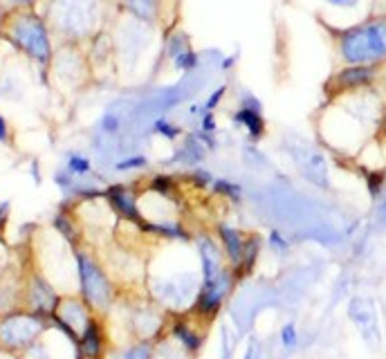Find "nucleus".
Segmentation results:
<instances>
[{"instance_id":"bb28decb","label":"nucleus","mask_w":386,"mask_h":359,"mask_svg":"<svg viewBox=\"0 0 386 359\" xmlns=\"http://www.w3.org/2000/svg\"><path fill=\"white\" fill-rule=\"evenodd\" d=\"M330 5H335V7H344V9H351V7H355L359 0H328Z\"/></svg>"},{"instance_id":"ddd939ff","label":"nucleus","mask_w":386,"mask_h":359,"mask_svg":"<svg viewBox=\"0 0 386 359\" xmlns=\"http://www.w3.org/2000/svg\"><path fill=\"white\" fill-rule=\"evenodd\" d=\"M173 335H176L184 343V348H189V351L200 348V337H198L195 332H191L184 324H176V326H173Z\"/></svg>"},{"instance_id":"2eb2a0df","label":"nucleus","mask_w":386,"mask_h":359,"mask_svg":"<svg viewBox=\"0 0 386 359\" xmlns=\"http://www.w3.org/2000/svg\"><path fill=\"white\" fill-rule=\"evenodd\" d=\"M153 128H155V132H159V135L166 137V139H176L180 135V128L176 124H171L169 119H157Z\"/></svg>"},{"instance_id":"412c9836","label":"nucleus","mask_w":386,"mask_h":359,"mask_svg":"<svg viewBox=\"0 0 386 359\" xmlns=\"http://www.w3.org/2000/svg\"><path fill=\"white\" fill-rule=\"evenodd\" d=\"M225 92H227V88L222 86V88H218V90L214 92V95H209V99H207V103H205V110H209V113L214 110L216 106L220 103V99L225 97Z\"/></svg>"},{"instance_id":"7ed1b4c3","label":"nucleus","mask_w":386,"mask_h":359,"mask_svg":"<svg viewBox=\"0 0 386 359\" xmlns=\"http://www.w3.org/2000/svg\"><path fill=\"white\" fill-rule=\"evenodd\" d=\"M79 274H81L84 295L92 305H106L110 301V285L90 258L79 256Z\"/></svg>"},{"instance_id":"c756f323","label":"nucleus","mask_w":386,"mask_h":359,"mask_svg":"<svg viewBox=\"0 0 386 359\" xmlns=\"http://www.w3.org/2000/svg\"><path fill=\"white\" fill-rule=\"evenodd\" d=\"M5 211H7V205H0V220L5 218Z\"/></svg>"},{"instance_id":"9d476101","label":"nucleus","mask_w":386,"mask_h":359,"mask_svg":"<svg viewBox=\"0 0 386 359\" xmlns=\"http://www.w3.org/2000/svg\"><path fill=\"white\" fill-rule=\"evenodd\" d=\"M200 256H203V270H205V281L218 276L220 270V256L216 251V245L209 241V238H203L200 241Z\"/></svg>"},{"instance_id":"cd10ccee","label":"nucleus","mask_w":386,"mask_h":359,"mask_svg":"<svg viewBox=\"0 0 386 359\" xmlns=\"http://www.w3.org/2000/svg\"><path fill=\"white\" fill-rule=\"evenodd\" d=\"M7 137V126H5V119L0 117V139H5Z\"/></svg>"},{"instance_id":"5701e85b","label":"nucleus","mask_w":386,"mask_h":359,"mask_svg":"<svg viewBox=\"0 0 386 359\" xmlns=\"http://www.w3.org/2000/svg\"><path fill=\"white\" fill-rule=\"evenodd\" d=\"M122 359H149V348H146V346H137V348L128 351Z\"/></svg>"},{"instance_id":"f03ea898","label":"nucleus","mask_w":386,"mask_h":359,"mask_svg":"<svg viewBox=\"0 0 386 359\" xmlns=\"http://www.w3.org/2000/svg\"><path fill=\"white\" fill-rule=\"evenodd\" d=\"M14 36L16 43L32 55L38 61H47L50 59V41H47V32L43 28V23L34 18V16H23L14 25Z\"/></svg>"},{"instance_id":"393cba45","label":"nucleus","mask_w":386,"mask_h":359,"mask_svg":"<svg viewBox=\"0 0 386 359\" xmlns=\"http://www.w3.org/2000/svg\"><path fill=\"white\" fill-rule=\"evenodd\" d=\"M130 3L135 5L137 14H149V9L153 7V3H155V0H130Z\"/></svg>"},{"instance_id":"423d86ee","label":"nucleus","mask_w":386,"mask_h":359,"mask_svg":"<svg viewBox=\"0 0 386 359\" xmlns=\"http://www.w3.org/2000/svg\"><path fill=\"white\" fill-rule=\"evenodd\" d=\"M373 79H375L373 65H348V68H344L335 76V86L339 90H353V88L368 86Z\"/></svg>"},{"instance_id":"9b49d317","label":"nucleus","mask_w":386,"mask_h":359,"mask_svg":"<svg viewBox=\"0 0 386 359\" xmlns=\"http://www.w3.org/2000/svg\"><path fill=\"white\" fill-rule=\"evenodd\" d=\"M84 353L88 357H99V351H101V337H99V330L95 324H88L86 326V332H84Z\"/></svg>"},{"instance_id":"7c9ffc66","label":"nucleus","mask_w":386,"mask_h":359,"mask_svg":"<svg viewBox=\"0 0 386 359\" xmlns=\"http://www.w3.org/2000/svg\"><path fill=\"white\" fill-rule=\"evenodd\" d=\"M14 3H18V5H30L32 0H14Z\"/></svg>"},{"instance_id":"aec40b11","label":"nucleus","mask_w":386,"mask_h":359,"mask_svg":"<svg viewBox=\"0 0 386 359\" xmlns=\"http://www.w3.org/2000/svg\"><path fill=\"white\" fill-rule=\"evenodd\" d=\"M270 247L274 251H288V241L278 232H272L270 234Z\"/></svg>"},{"instance_id":"6e6552de","label":"nucleus","mask_w":386,"mask_h":359,"mask_svg":"<svg viewBox=\"0 0 386 359\" xmlns=\"http://www.w3.org/2000/svg\"><path fill=\"white\" fill-rule=\"evenodd\" d=\"M220 238H222V245H225V251H227V256L234 265H241L243 261V254H245V241L241 232H236L227 224H222L220 227Z\"/></svg>"},{"instance_id":"f257e3e1","label":"nucleus","mask_w":386,"mask_h":359,"mask_svg":"<svg viewBox=\"0 0 386 359\" xmlns=\"http://www.w3.org/2000/svg\"><path fill=\"white\" fill-rule=\"evenodd\" d=\"M339 52L351 65H373L386 57V21H370L346 30L339 38Z\"/></svg>"},{"instance_id":"1a4fd4ad","label":"nucleus","mask_w":386,"mask_h":359,"mask_svg":"<svg viewBox=\"0 0 386 359\" xmlns=\"http://www.w3.org/2000/svg\"><path fill=\"white\" fill-rule=\"evenodd\" d=\"M108 198H110L113 207H115L122 216H126V218H130V220H140L135 198H132L124 187H113V189L108 191Z\"/></svg>"},{"instance_id":"c85d7f7f","label":"nucleus","mask_w":386,"mask_h":359,"mask_svg":"<svg viewBox=\"0 0 386 359\" xmlns=\"http://www.w3.org/2000/svg\"><path fill=\"white\" fill-rule=\"evenodd\" d=\"M232 63H234V59H225V61H222V70L232 68Z\"/></svg>"},{"instance_id":"4be33fe9","label":"nucleus","mask_w":386,"mask_h":359,"mask_svg":"<svg viewBox=\"0 0 386 359\" xmlns=\"http://www.w3.org/2000/svg\"><path fill=\"white\" fill-rule=\"evenodd\" d=\"M382 182H384L382 173H373V176H368V191H370V195H378L380 193Z\"/></svg>"},{"instance_id":"39448f33","label":"nucleus","mask_w":386,"mask_h":359,"mask_svg":"<svg viewBox=\"0 0 386 359\" xmlns=\"http://www.w3.org/2000/svg\"><path fill=\"white\" fill-rule=\"evenodd\" d=\"M229 285H232V276L227 272H220L218 276L205 281L203 292H200V299H198V310H200L203 314L216 312L218 305L225 299V295L229 292Z\"/></svg>"},{"instance_id":"6ab92c4d","label":"nucleus","mask_w":386,"mask_h":359,"mask_svg":"<svg viewBox=\"0 0 386 359\" xmlns=\"http://www.w3.org/2000/svg\"><path fill=\"white\" fill-rule=\"evenodd\" d=\"M146 166V157L142 155H135V157H128V159H122V162L117 164L119 171H128V169H142Z\"/></svg>"},{"instance_id":"dca6fc26","label":"nucleus","mask_w":386,"mask_h":359,"mask_svg":"<svg viewBox=\"0 0 386 359\" xmlns=\"http://www.w3.org/2000/svg\"><path fill=\"white\" fill-rule=\"evenodd\" d=\"M68 166H70L72 173H76V176H84V173L90 171V162H88L86 157H81V155H70Z\"/></svg>"},{"instance_id":"4468645a","label":"nucleus","mask_w":386,"mask_h":359,"mask_svg":"<svg viewBox=\"0 0 386 359\" xmlns=\"http://www.w3.org/2000/svg\"><path fill=\"white\" fill-rule=\"evenodd\" d=\"M214 191L222 193V195H227L232 198V200H241V187L234 182H227V180H216L214 182Z\"/></svg>"},{"instance_id":"0eeeda50","label":"nucleus","mask_w":386,"mask_h":359,"mask_svg":"<svg viewBox=\"0 0 386 359\" xmlns=\"http://www.w3.org/2000/svg\"><path fill=\"white\" fill-rule=\"evenodd\" d=\"M234 122L238 126H245V130L249 132L251 139H261L263 137L265 119L261 117V110H254V108H247V106H243V108L234 115Z\"/></svg>"},{"instance_id":"20e7f679","label":"nucleus","mask_w":386,"mask_h":359,"mask_svg":"<svg viewBox=\"0 0 386 359\" xmlns=\"http://www.w3.org/2000/svg\"><path fill=\"white\" fill-rule=\"evenodd\" d=\"M38 332H41V324L34 317H11L0 324V339L14 348L32 343Z\"/></svg>"},{"instance_id":"b1692460","label":"nucleus","mask_w":386,"mask_h":359,"mask_svg":"<svg viewBox=\"0 0 386 359\" xmlns=\"http://www.w3.org/2000/svg\"><path fill=\"white\" fill-rule=\"evenodd\" d=\"M117 126H119V119H117L115 115H106V117H103L101 128H103L106 132H113V130H117Z\"/></svg>"},{"instance_id":"f8f14e48","label":"nucleus","mask_w":386,"mask_h":359,"mask_svg":"<svg viewBox=\"0 0 386 359\" xmlns=\"http://www.w3.org/2000/svg\"><path fill=\"white\" fill-rule=\"evenodd\" d=\"M173 65H176L178 70H193L198 65L195 52L189 47H180L178 52H173Z\"/></svg>"},{"instance_id":"2f4dec72","label":"nucleus","mask_w":386,"mask_h":359,"mask_svg":"<svg viewBox=\"0 0 386 359\" xmlns=\"http://www.w3.org/2000/svg\"><path fill=\"white\" fill-rule=\"evenodd\" d=\"M382 128H384V135H386V113H384V119H382Z\"/></svg>"},{"instance_id":"a211bd4d","label":"nucleus","mask_w":386,"mask_h":359,"mask_svg":"<svg viewBox=\"0 0 386 359\" xmlns=\"http://www.w3.org/2000/svg\"><path fill=\"white\" fill-rule=\"evenodd\" d=\"M281 339H283V343L288 346V348H292V346H297V341H299L297 326H295V324H285V326L281 328Z\"/></svg>"},{"instance_id":"f3484780","label":"nucleus","mask_w":386,"mask_h":359,"mask_svg":"<svg viewBox=\"0 0 386 359\" xmlns=\"http://www.w3.org/2000/svg\"><path fill=\"white\" fill-rule=\"evenodd\" d=\"M151 189L157 191V193H162V195H169L173 191V180L169 176H157L151 182Z\"/></svg>"},{"instance_id":"a878e982","label":"nucleus","mask_w":386,"mask_h":359,"mask_svg":"<svg viewBox=\"0 0 386 359\" xmlns=\"http://www.w3.org/2000/svg\"><path fill=\"white\" fill-rule=\"evenodd\" d=\"M216 130V119H214V113H209L203 117V132H214Z\"/></svg>"}]
</instances>
